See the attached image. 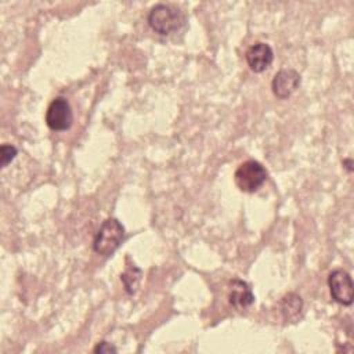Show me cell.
Masks as SVG:
<instances>
[{
  "label": "cell",
  "instance_id": "obj_1",
  "mask_svg": "<svg viewBox=\"0 0 354 354\" xmlns=\"http://www.w3.org/2000/svg\"><path fill=\"white\" fill-rule=\"evenodd\" d=\"M147 21L153 32L162 36H169L180 30L185 25L187 18L180 8L159 3L149 10Z\"/></svg>",
  "mask_w": 354,
  "mask_h": 354
},
{
  "label": "cell",
  "instance_id": "obj_6",
  "mask_svg": "<svg viewBox=\"0 0 354 354\" xmlns=\"http://www.w3.org/2000/svg\"><path fill=\"white\" fill-rule=\"evenodd\" d=\"M300 73L293 68H283L278 71L271 82V90L279 100L289 98L300 86Z\"/></svg>",
  "mask_w": 354,
  "mask_h": 354
},
{
  "label": "cell",
  "instance_id": "obj_11",
  "mask_svg": "<svg viewBox=\"0 0 354 354\" xmlns=\"http://www.w3.org/2000/svg\"><path fill=\"white\" fill-rule=\"evenodd\" d=\"M17 153H18V151L14 145L3 144L0 147V165H1V167H6L8 163H11L15 159Z\"/></svg>",
  "mask_w": 354,
  "mask_h": 354
},
{
  "label": "cell",
  "instance_id": "obj_12",
  "mask_svg": "<svg viewBox=\"0 0 354 354\" xmlns=\"http://www.w3.org/2000/svg\"><path fill=\"white\" fill-rule=\"evenodd\" d=\"M93 351H94L95 354H111V353H118V348H116L113 344H111L109 342L101 340V342H98V343L94 346Z\"/></svg>",
  "mask_w": 354,
  "mask_h": 354
},
{
  "label": "cell",
  "instance_id": "obj_7",
  "mask_svg": "<svg viewBox=\"0 0 354 354\" xmlns=\"http://www.w3.org/2000/svg\"><path fill=\"white\" fill-rule=\"evenodd\" d=\"M245 57L250 71H253L254 73H261L272 64L274 51L267 43L257 41L248 48Z\"/></svg>",
  "mask_w": 354,
  "mask_h": 354
},
{
  "label": "cell",
  "instance_id": "obj_9",
  "mask_svg": "<svg viewBox=\"0 0 354 354\" xmlns=\"http://www.w3.org/2000/svg\"><path fill=\"white\" fill-rule=\"evenodd\" d=\"M279 310L285 321L297 322L303 317V300L297 293L289 292L281 299Z\"/></svg>",
  "mask_w": 354,
  "mask_h": 354
},
{
  "label": "cell",
  "instance_id": "obj_4",
  "mask_svg": "<svg viewBox=\"0 0 354 354\" xmlns=\"http://www.w3.org/2000/svg\"><path fill=\"white\" fill-rule=\"evenodd\" d=\"M73 122V112L69 101L58 95L47 106L46 124L54 131H65L71 129Z\"/></svg>",
  "mask_w": 354,
  "mask_h": 354
},
{
  "label": "cell",
  "instance_id": "obj_8",
  "mask_svg": "<svg viewBox=\"0 0 354 354\" xmlns=\"http://www.w3.org/2000/svg\"><path fill=\"white\" fill-rule=\"evenodd\" d=\"M228 301L236 310H246L254 303V295L250 285L239 278L230 281L228 289Z\"/></svg>",
  "mask_w": 354,
  "mask_h": 354
},
{
  "label": "cell",
  "instance_id": "obj_13",
  "mask_svg": "<svg viewBox=\"0 0 354 354\" xmlns=\"http://www.w3.org/2000/svg\"><path fill=\"white\" fill-rule=\"evenodd\" d=\"M342 163H343V167H344L348 173H351V171L354 170V167H353V166H354V163H353V160H351L350 158L343 159V162H342Z\"/></svg>",
  "mask_w": 354,
  "mask_h": 354
},
{
  "label": "cell",
  "instance_id": "obj_5",
  "mask_svg": "<svg viewBox=\"0 0 354 354\" xmlns=\"http://www.w3.org/2000/svg\"><path fill=\"white\" fill-rule=\"evenodd\" d=\"M328 286L332 299L342 306H351L354 300V283L351 275L343 270L336 268L328 275Z\"/></svg>",
  "mask_w": 354,
  "mask_h": 354
},
{
  "label": "cell",
  "instance_id": "obj_10",
  "mask_svg": "<svg viewBox=\"0 0 354 354\" xmlns=\"http://www.w3.org/2000/svg\"><path fill=\"white\" fill-rule=\"evenodd\" d=\"M141 277H142V271L134 263H131L129 257H126V268L120 274V281L127 295H134L137 292Z\"/></svg>",
  "mask_w": 354,
  "mask_h": 354
},
{
  "label": "cell",
  "instance_id": "obj_3",
  "mask_svg": "<svg viewBox=\"0 0 354 354\" xmlns=\"http://www.w3.org/2000/svg\"><path fill=\"white\" fill-rule=\"evenodd\" d=\"M268 177V173L266 167L253 159L242 162L238 169L234 173V181L235 185L242 191V192H256L261 185L266 183Z\"/></svg>",
  "mask_w": 354,
  "mask_h": 354
},
{
  "label": "cell",
  "instance_id": "obj_2",
  "mask_svg": "<svg viewBox=\"0 0 354 354\" xmlns=\"http://www.w3.org/2000/svg\"><path fill=\"white\" fill-rule=\"evenodd\" d=\"M123 239L124 227L118 218L109 217L104 220L100 225L93 239V250L102 257H108L115 253V250L120 246Z\"/></svg>",
  "mask_w": 354,
  "mask_h": 354
}]
</instances>
